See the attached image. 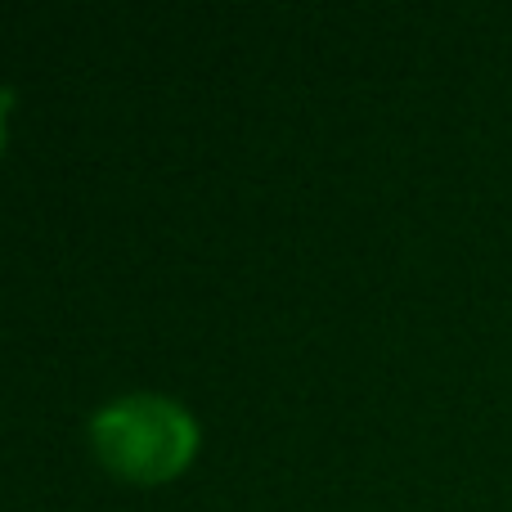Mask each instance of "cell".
Segmentation results:
<instances>
[{"mask_svg":"<svg viewBox=\"0 0 512 512\" xmlns=\"http://www.w3.org/2000/svg\"><path fill=\"white\" fill-rule=\"evenodd\" d=\"M90 436H95L104 468H113L126 481H167L185 472V463L198 450V423L189 418V409L162 396L113 400L95 414Z\"/></svg>","mask_w":512,"mask_h":512,"instance_id":"6da1fadb","label":"cell"}]
</instances>
